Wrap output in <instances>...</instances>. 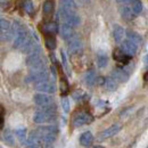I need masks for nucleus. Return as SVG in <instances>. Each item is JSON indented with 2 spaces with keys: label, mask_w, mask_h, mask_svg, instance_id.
Wrapping results in <instances>:
<instances>
[{
  "label": "nucleus",
  "mask_w": 148,
  "mask_h": 148,
  "mask_svg": "<svg viewBox=\"0 0 148 148\" xmlns=\"http://www.w3.org/2000/svg\"><path fill=\"white\" fill-rule=\"evenodd\" d=\"M132 10H133V13L137 15V14H140L141 13V10H143V3H141V1L140 0H133L132 1Z\"/></svg>",
  "instance_id": "29"
},
{
  "label": "nucleus",
  "mask_w": 148,
  "mask_h": 148,
  "mask_svg": "<svg viewBox=\"0 0 148 148\" xmlns=\"http://www.w3.org/2000/svg\"><path fill=\"white\" fill-rule=\"evenodd\" d=\"M124 37V29L120 25H114L113 27V38L115 42H121Z\"/></svg>",
  "instance_id": "17"
},
{
  "label": "nucleus",
  "mask_w": 148,
  "mask_h": 148,
  "mask_svg": "<svg viewBox=\"0 0 148 148\" xmlns=\"http://www.w3.org/2000/svg\"><path fill=\"white\" fill-rule=\"evenodd\" d=\"M108 64V58H107V55L104 54V53H99L97 55V66L99 69H104L106 67Z\"/></svg>",
  "instance_id": "23"
},
{
  "label": "nucleus",
  "mask_w": 148,
  "mask_h": 148,
  "mask_svg": "<svg viewBox=\"0 0 148 148\" xmlns=\"http://www.w3.org/2000/svg\"><path fill=\"white\" fill-rule=\"evenodd\" d=\"M60 90H62L63 95H65V93L67 92V90H69V83H67L66 79H62V81H60Z\"/></svg>",
  "instance_id": "31"
},
{
  "label": "nucleus",
  "mask_w": 148,
  "mask_h": 148,
  "mask_svg": "<svg viewBox=\"0 0 148 148\" xmlns=\"http://www.w3.org/2000/svg\"><path fill=\"white\" fill-rule=\"evenodd\" d=\"M116 1L120 5H128V3H132L133 0H116Z\"/></svg>",
  "instance_id": "34"
},
{
  "label": "nucleus",
  "mask_w": 148,
  "mask_h": 148,
  "mask_svg": "<svg viewBox=\"0 0 148 148\" xmlns=\"http://www.w3.org/2000/svg\"><path fill=\"white\" fill-rule=\"evenodd\" d=\"M24 9H25V12L29 13V14H32V13H33L34 8H33V3H32L31 0H26V1L24 2Z\"/></svg>",
  "instance_id": "30"
},
{
  "label": "nucleus",
  "mask_w": 148,
  "mask_h": 148,
  "mask_svg": "<svg viewBox=\"0 0 148 148\" xmlns=\"http://www.w3.org/2000/svg\"><path fill=\"white\" fill-rule=\"evenodd\" d=\"M56 113H50L45 110H39L33 114V122L37 124H45L55 121Z\"/></svg>",
  "instance_id": "2"
},
{
  "label": "nucleus",
  "mask_w": 148,
  "mask_h": 148,
  "mask_svg": "<svg viewBox=\"0 0 148 148\" xmlns=\"http://www.w3.org/2000/svg\"><path fill=\"white\" fill-rule=\"evenodd\" d=\"M145 64H146V66H148V55L145 56Z\"/></svg>",
  "instance_id": "36"
},
{
  "label": "nucleus",
  "mask_w": 148,
  "mask_h": 148,
  "mask_svg": "<svg viewBox=\"0 0 148 148\" xmlns=\"http://www.w3.org/2000/svg\"><path fill=\"white\" fill-rule=\"evenodd\" d=\"M127 37H128V40L134 42L136 45H140L143 42V39L137 33V32H133V31H127Z\"/></svg>",
  "instance_id": "25"
},
{
  "label": "nucleus",
  "mask_w": 148,
  "mask_h": 148,
  "mask_svg": "<svg viewBox=\"0 0 148 148\" xmlns=\"http://www.w3.org/2000/svg\"><path fill=\"white\" fill-rule=\"evenodd\" d=\"M43 31H45V33L46 34H55L57 32H59V29H58V25L54 23V22H49V23H46L45 25H43Z\"/></svg>",
  "instance_id": "19"
},
{
  "label": "nucleus",
  "mask_w": 148,
  "mask_h": 148,
  "mask_svg": "<svg viewBox=\"0 0 148 148\" xmlns=\"http://www.w3.org/2000/svg\"><path fill=\"white\" fill-rule=\"evenodd\" d=\"M29 34H27V32L24 30V27L21 30V32L17 33V36L15 37V40H14V48H17V49H21L23 46H24V43L27 41V39H29Z\"/></svg>",
  "instance_id": "12"
},
{
  "label": "nucleus",
  "mask_w": 148,
  "mask_h": 148,
  "mask_svg": "<svg viewBox=\"0 0 148 148\" xmlns=\"http://www.w3.org/2000/svg\"><path fill=\"white\" fill-rule=\"evenodd\" d=\"M59 34L60 37L63 38L64 40H70L74 37V31H73V26L66 24V23H63L59 27Z\"/></svg>",
  "instance_id": "13"
},
{
  "label": "nucleus",
  "mask_w": 148,
  "mask_h": 148,
  "mask_svg": "<svg viewBox=\"0 0 148 148\" xmlns=\"http://www.w3.org/2000/svg\"><path fill=\"white\" fill-rule=\"evenodd\" d=\"M33 100L36 103V105L39 107H45V106H49L51 104H54L53 97H50L49 95L45 92H38L34 95Z\"/></svg>",
  "instance_id": "6"
},
{
  "label": "nucleus",
  "mask_w": 148,
  "mask_h": 148,
  "mask_svg": "<svg viewBox=\"0 0 148 148\" xmlns=\"http://www.w3.org/2000/svg\"><path fill=\"white\" fill-rule=\"evenodd\" d=\"M117 81L114 79V77H105V80H104V88L106 89V90H108V91H114V90H116V88H117V83H116Z\"/></svg>",
  "instance_id": "20"
},
{
  "label": "nucleus",
  "mask_w": 148,
  "mask_h": 148,
  "mask_svg": "<svg viewBox=\"0 0 148 148\" xmlns=\"http://www.w3.org/2000/svg\"><path fill=\"white\" fill-rule=\"evenodd\" d=\"M60 55H62V60H63V64L65 66V69L69 71V66H67V60H66V57H65V54L64 51H60Z\"/></svg>",
  "instance_id": "33"
},
{
  "label": "nucleus",
  "mask_w": 148,
  "mask_h": 148,
  "mask_svg": "<svg viewBox=\"0 0 148 148\" xmlns=\"http://www.w3.org/2000/svg\"><path fill=\"white\" fill-rule=\"evenodd\" d=\"M77 1H79L81 5H86V3H88V2H89V0H77Z\"/></svg>",
  "instance_id": "35"
},
{
  "label": "nucleus",
  "mask_w": 148,
  "mask_h": 148,
  "mask_svg": "<svg viewBox=\"0 0 148 148\" xmlns=\"http://www.w3.org/2000/svg\"><path fill=\"white\" fill-rule=\"evenodd\" d=\"M121 49H122L127 55H129L130 57H131V56L136 55V53H137V50H138V45H136L134 42H132V41H130V40H125V41L122 42Z\"/></svg>",
  "instance_id": "11"
},
{
  "label": "nucleus",
  "mask_w": 148,
  "mask_h": 148,
  "mask_svg": "<svg viewBox=\"0 0 148 148\" xmlns=\"http://www.w3.org/2000/svg\"><path fill=\"white\" fill-rule=\"evenodd\" d=\"M129 72L125 70V69H120V67H116L112 71V77H114L117 82H127L129 80Z\"/></svg>",
  "instance_id": "10"
},
{
  "label": "nucleus",
  "mask_w": 148,
  "mask_h": 148,
  "mask_svg": "<svg viewBox=\"0 0 148 148\" xmlns=\"http://www.w3.org/2000/svg\"><path fill=\"white\" fill-rule=\"evenodd\" d=\"M145 80H146V81H148V72L145 74Z\"/></svg>",
  "instance_id": "37"
},
{
  "label": "nucleus",
  "mask_w": 148,
  "mask_h": 148,
  "mask_svg": "<svg viewBox=\"0 0 148 148\" xmlns=\"http://www.w3.org/2000/svg\"><path fill=\"white\" fill-rule=\"evenodd\" d=\"M2 139H3L5 144L8 145L9 147L15 146V138H14V134H13V132H12L10 130H6V131H3Z\"/></svg>",
  "instance_id": "18"
},
{
  "label": "nucleus",
  "mask_w": 148,
  "mask_h": 148,
  "mask_svg": "<svg viewBox=\"0 0 148 148\" xmlns=\"http://www.w3.org/2000/svg\"><path fill=\"white\" fill-rule=\"evenodd\" d=\"M121 129H122V125L121 124H119V123L113 124L110 128H107V129H105L104 131H101L99 133V136H98V139L99 140H105L107 138H111L113 136H115L116 133H119L121 131Z\"/></svg>",
  "instance_id": "8"
},
{
  "label": "nucleus",
  "mask_w": 148,
  "mask_h": 148,
  "mask_svg": "<svg viewBox=\"0 0 148 148\" xmlns=\"http://www.w3.org/2000/svg\"><path fill=\"white\" fill-rule=\"evenodd\" d=\"M34 88L37 89L39 92L45 93H54L56 91V86L54 82L49 81V80H45L41 82H37L34 84Z\"/></svg>",
  "instance_id": "7"
},
{
  "label": "nucleus",
  "mask_w": 148,
  "mask_h": 148,
  "mask_svg": "<svg viewBox=\"0 0 148 148\" xmlns=\"http://www.w3.org/2000/svg\"><path fill=\"white\" fill-rule=\"evenodd\" d=\"M120 13H121V16H122L123 18L128 19V21L133 18V15H134V13H133L132 8H129V7H128V6H125V5H123V6L121 7Z\"/></svg>",
  "instance_id": "22"
},
{
  "label": "nucleus",
  "mask_w": 148,
  "mask_h": 148,
  "mask_svg": "<svg viewBox=\"0 0 148 148\" xmlns=\"http://www.w3.org/2000/svg\"><path fill=\"white\" fill-rule=\"evenodd\" d=\"M29 79L31 81H33L34 83L37 82H41L45 80L49 79V74L47 69H38V70H30V74H29Z\"/></svg>",
  "instance_id": "5"
},
{
  "label": "nucleus",
  "mask_w": 148,
  "mask_h": 148,
  "mask_svg": "<svg viewBox=\"0 0 148 148\" xmlns=\"http://www.w3.org/2000/svg\"><path fill=\"white\" fill-rule=\"evenodd\" d=\"M62 106H63V108H64V111L66 112H70V100L67 99V98H63V100H62Z\"/></svg>",
  "instance_id": "32"
},
{
  "label": "nucleus",
  "mask_w": 148,
  "mask_h": 148,
  "mask_svg": "<svg viewBox=\"0 0 148 148\" xmlns=\"http://www.w3.org/2000/svg\"><path fill=\"white\" fill-rule=\"evenodd\" d=\"M60 7L67 10H75L76 9V2L75 0H60Z\"/></svg>",
  "instance_id": "26"
},
{
  "label": "nucleus",
  "mask_w": 148,
  "mask_h": 148,
  "mask_svg": "<svg viewBox=\"0 0 148 148\" xmlns=\"http://www.w3.org/2000/svg\"><path fill=\"white\" fill-rule=\"evenodd\" d=\"M96 80H97V75H96L95 70H89L86 73V75H84V82H86V84L88 87L93 86V83L96 82Z\"/></svg>",
  "instance_id": "21"
},
{
  "label": "nucleus",
  "mask_w": 148,
  "mask_h": 148,
  "mask_svg": "<svg viewBox=\"0 0 148 148\" xmlns=\"http://www.w3.org/2000/svg\"><path fill=\"white\" fill-rule=\"evenodd\" d=\"M92 141H93V136L90 131L83 132V133L81 134V137H80V144H81V146H83V147H89V146H91Z\"/></svg>",
  "instance_id": "16"
},
{
  "label": "nucleus",
  "mask_w": 148,
  "mask_h": 148,
  "mask_svg": "<svg viewBox=\"0 0 148 148\" xmlns=\"http://www.w3.org/2000/svg\"><path fill=\"white\" fill-rule=\"evenodd\" d=\"M54 7H55V1L54 0H46L43 2V13L46 15H50L54 10Z\"/></svg>",
  "instance_id": "27"
},
{
  "label": "nucleus",
  "mask_w": 148,
  "mask_h": 148,
  "mask_svg": "<svg viewBox=\"0 0 148 148\" xmlns=\"http://www.w3.org/2000/svg\"><path fill=\"white\" fill-rule=\"evenodd\" d=\"M33 132L37 133L38 136H41V137H43V136H49V134H56V136H57L58 129H57L56 125H46V127H40V128H38V129L34 130Z\"/></svg>",
  "instance_id": "14"
},
{
  "label": "nucleus",
  "mask_w": 148,
  "mask_h": 148,
  "mask_svg": "<svg viewBox=\"0 0 148 148\" xmlns=\"http://www.w3.org/2000/svg\"><path fill=\"white\" fill-rule=\"evenodd\" d=\"M93 120V117L89 114V113H86V112H80L77 113L73 119V125L75 128H80L82 125H86V124H89L91 123Z\"/></svg>",
  "instance_id": "4"
},
{
  "label": "nucleus",
  "mask_w": 148,
  "mask_h": 148,
  "mask_svg": "<svg viewBox=\"0 0 148 148\" xmlns=\"http://www.w3.org/2000/svg\"><path fill=\"white\" fill-rule=\"evenodd\" d=\"M83 49V45H82V41L79 39L77 37L74 36L72 39L69 40V53L71 54H79L81 53Z\"/></svg>",
  "instance_id": "9"
},
{
  "label": "nucleus",
  "mask_w": 148,
  "mask_h": 148,
  "mask_svg": "<svg viewBox=\"0 0 148 148\" xmlns=\"http://www.w3.org/2000/svg\"><path fill=\"white\" fill-rule=\"evenodd\" d=\"M113 58L119 62V63H123V64H128L130 60V56L127 55L122 49H115L113 51Z\"/></svg>",
  "instance_id": "15"
},
{
  "label": "nucleus",
  "mask_w": 148,
  "mask_h": 148,
  "mask_svg": "<svg viewBox=\"0 0 148 148\" xmlns=\"http://www.w3.org/2000/svg\"><path fill=\"white\" fill-rule=\"evenodd\" d=\"M58 16L64 23H66L73 27L77 26L80 24V17L75 13V10H67V9H64L60 7V9L58 12Z\"/></svg>",
  "instance_id": "1"
},
{
  "label": "nucleus",
  "mask_w": 148,
  "mask_h": 148,
  "mask_svg": "<svg viewBox=\"0 0 148 148\" xmlns=\"http://www.w3.org/2000/svg\"><path fill=\"white\" fill-rule=\"evenodd\" d=\"M15 134L18 138L19 143L22 145H25L26 144L27 139H26V130H25V128H18V129H16L15 130Z\"/></svg>",
  "instance_id": "24"
},
{
  "label": "nucleus",
  "mask_w": 148,
  "mask_h": 148,
  "mask_svg": "<svg viewBox=\"0 0 148 148\" xmlns=\"http://www.w3.org/2000/svg\"><path fill=\"white\" fill-rule=\"evenodd\" d=\"M45 42H46V47L49 50H54L56 48V39L53 34H47V37L45 39Z\"/></svg>",
  "instance_id": "28"
},
{
  "label": "nucleus",
  "mask_w": 148,
  "mask_h": 148,
  "mask_svg": "<svg viewBox=\"0 0 148 148\" xmlns=\"http://www.w3.org/2000/svg\"><path fill=\"white\" fill-rule=\"evenodd\" d=\"M92 148H104L103 146H95V147H92Z\"/></svg>",
  "instance_id": "38"
},
{
  "label": "nucleus",
  "mask_w": 148,
  "mask_h": 148,
  "mask_svg": "<svg viewBox=\"0 0 148 148\" xmlns=\"http://www.w3.org/2000/svg\"><path fill=\"white\" fill-rule=\"evenodd\" d=\"M26 65L30 70H38V69H45L46 67L45 59L40 53L29 55V57L26 58Z\"/></svg>",
  "instance_id": "3"
}]
</instances>
